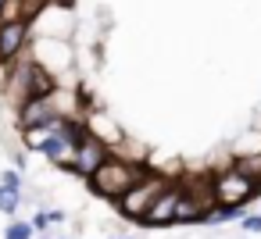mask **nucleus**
<instances>
[{"label": "nucleus", "instance_id": "f257e3e1", "mask_svg": "<svg viewBox=\"0 0 261 239\" xmlns=\"http://www.w3.org/2000/svg\"><path fill=\"white\" fill-rule=\"evenodd\" d=\"M58 93V75L50 68H43L33 54H25L22 61H15L4 72V97L18 107L29 97H54Z\"/></svg>", "mask_w": 261, "mask_h": 239}, {"label": "nucleus", "instance_id": "f03ea898", "mask_svg": "<svg viewBox=\"0 0 261 239\" xmlns=\"http://www.w3.org/2000/svg\"><path fill=\"white\" fill-rule=\"evenodd\" d=\"M147 168L150 164H143V161H129V157H118V154H111L100 168H97V175L86 182L90 186V193L93 196H100V200H108V203H115V200H122L143 175H147Z\"/></svg>", "mask_w": 261, "mask_h": 239}, {"label": "nucleus", "instance_id": "7ed1b4c3", "mask_svg": "<svg viewBox=\"0 0 261 239\" xmlns=\"http://www.w3.org/2000/svg\"><path fill=\"white\" fill-rule=\"evenodd\" d=\"M172 182H168V175L165 171H154V168H147V175L122 196V200H115V211L125 218V221H133V225H140L143 221V214L154 207V200L168 189Z\"/></svg>", "mask_w": 261, "mask_h": 239}, {"label": "nucleus", "instance_id": "20e7f679", "mask_svg": "<svg viewBox=\"0 0 261 239\" xmlns=\"http://www.w3.org/2000/svg\"><path fill=\"white\" fill-rule=\"evenodd\" d=\"M207 189H211V200L218 207H243V203L257 200V182L247 178L243 171H236L232 164L211 171L207 175Z\"/></svg>", "mask_w": 261, "mask_h": 239}, {"label": "nucleus", "instance_id": "39448f33", "mask_svg": "<svg viewBox=\"0 0 261 239\" xmlns=\"http://www.w3.org/2000/svg\"><path fill=\"white\" fill-rule=\"evenodd\" d=\"M61 104H58V93L54 97H29L15 107V125L18 132H29V129H43V125H54L61 118Z\"/></svg>", "mask_w": 261, "mask_h": 239}, {"label": "nucleus", "instance_id": "423d86ee", "mask_svg": "<svg viewBox=\"0 0 261 239\" xmlns=\"http://www.w3.org/2000/svg\"><path fill=\"white\" fill-rule=\"evenodd\" d=\"M115 150H111V143L108 139H100V136H90L75 154H72V161H68V175H75V178H83V182H90L93 175H97V168L111 157Z\"/></svg>", "mask_w": 261, "mask_h": 239}, {"label": "nucleus", "instance_id": "0eeeda50", "mask_svg": "<svg viewBox=\"0 0 261 239\" xmlns=\"http://www.w3.org/2000/svg\"><path fill=\"white\" fill-rule=\"evenodd\" d=\"M33 50V22H11L0 25V72H8L15 61H22Z\"/></svg>", "mask_w": 261, "mask_h": 239}, {"label": "nucleus", "instance_id": "6e6552de", "mask_svg": "<svg viewBox=\"0 0 261 239\" xmlns=\"http://www.w3.org/2000/svg\"><path fill=\"white\" fill-rule=\"evenodd\" d=\"M179 196H182V182H172L158 200H154V207L143 214V221H140V228H172L175 225V207H179Z\"/></svg>", "mask_w": 261, "mask_h": 239}, {"label": "nucleus", "instance_id": "1a4fd4ad", "mask_svg": "<svg viewBox=\"0 0 261 239\" xmlns=\"http://www.w3.org/2000/svg\"><path fill=\"white\" fill-rule=\"evenodd\" d=\"M50 129H54V125H50ZM72 154H75V150H72V143H68V139H65V136H61L58 129L50 132V139H47V146L40 150V157H47V161H50V164H58V168H68V161H72Z\"/></svg>", "mask_w": 261, "mask_h": 239}, {"label": "nucleus", "instance_id": "9d476101", "mask_svg": "<svg viewBox=\"0 0 261 239\" xmlns=\"http://www.w3.org/2000/svg\"><path fill=\"white\" fill-rule=\"evenodd\" d=\"M232 221H243V207H211L207 211V221L204 228H218V225H232Z\"/></svg>", "mask_w": 261, "mask_h": 239}, {"label": "nucleus", "instance_id": "9b49d317", "mask_svg": "<svg viewBox=\"0 0 261 239\" xmlns=\"http://www.w3.org/2000/svg\"><path fill=\"white\" fill-rule=\"evenodd\" d=\"M50 125H43V129H29V132H22V150H33V154H40L43 146H47V139H50Z\"/></svg>", "mask_w": 261, "mask_h": 239}, {"label": "nucleus", "instance_id": "f8f14e48", "mask_svg": "<svg viewBox=\"0 0 261 239\" xmlns=\"http://www.w3.org/2000/svg\"><path fill=\"white\" fill-rule=\"evenodd\" d=\"M18 207H22V193H18V189H8V186H0V214L15 221Z\"/></svg>", "mask_w": 261, "mask_h": 239}, {"label": "nucleus", "instance_id": "ddd939ff", "mask_svg": "<svg viewBox=\"0 0 261 239\" xmlns=\"http://www.w3.org/2000/svg\"><path fill=\"white\" fill-rule=\"evenodd\" d=\"M4 239H36V228H33V221L15 218V221L4 228Z\"/></svg>", "mask_w": 261, "mask_h": 239}, {"label": "nucleus", "instance_id": "4468645a", "mask_svg": "<svg viewBox=\"0 0 261 239\" xmlns=\"http://www.w3.org/2000/svg\"><path fill=\"white\" fill-rule=\"evenodd\" d=\"M0 186H8V189H18V193H22L25 178H22V171H15V168H4V171H0Z\"/></svg>", "mask_w": 261, "mask_h": 239}, {"label": "nucleus", "instance_id": "2eb2a0df", "mask_svg": "<svg viewBox=\"0 0 261 239\" xmlns=\"http://www.w3.org/2000/svg\"><path fill=\"white\" fill-rule=\"evenodd\" d=\"M29 221H33V228H36V235H43V232H47V228L54 225V221H50V211H47V207H43V211H36V214H33Z\"/></svg>", "mask_w": 261, "mask_h": 239}, {"label": "nucleus", "instance_id": "dca6fc26", "mask_svg": "<svg viewBox=\"0 0 261 239\" xmlns=\"http://www.w3.org/2000/svg\"><path fill=\"white\" fill-rule=\"evenodd\" d=\"M240 228H243V232H250V235H261V211H257V214H243Z\"/></svg>", "mask_w": 261, "mask_h": 239}, {"label": "nucleus", "instance_id": "f3484780", "mask_svg": "<svg viewBox=\"0 0 261 239\" xmlns=\"http://www.w3.org/2000/svg\"><path fill=\"white\" fill-rule=\"evenodd\" d=\"M29 168V157H25V150H18L15 154V171H25Z\"/></svg>", "mask_w": 261, "mask_h": 239}, {"label": "nucleus", "instance_id": "a211bd4d", "mask_svg": "<svg viewBox=\"0 0 261 239\" xmlns=\"http://www.w3.org/2000/svg\"><path fill=\"white\" fill-rule=\"evenodd\" d=\"M47 4H54V8H68L72 0H47Z\"/></svg>", "mask_w": 261, "mask_h": 239}, {"label": "nucleus", "instance_id": "6ab92c4d", "mask_svg": "<svg viewBox=\"0 0 261 239\" xmlns=\"http://www.w3.org/2000/svg\"><path fill=\"white\" fill-rule=\"evenodd\" d=\"M111 239H129V235H111Z\"/></svg>", "mask_w": 261, "mask_h": 239}, {"label": "nucleus", "instance_id": "aec40b11", "mask_svg": "<svg viewBox=\"0 0 261 239\" xmlns=\"http://www.w3.org/2000/svg\"><path fill=\"white\" fill-rule=\"evenodd\" d=\"M36 239H50V235H36Z\"/></svg>", "mask_w": 261, "mask_h": 239}, {"label": "nucleus", "instance_id": "412c9836", "mask_svg": "<svg viewBox=\"0 0 261 239\" xmlns=\"http://www.w3.org/2000/svg\"><path fill=\"white\" fill-rule=\"evenodd\" d=\"M4 4H8V0H0V8H4Z\"/></svg>", "mask_w": 261, "mask_h": 239}, {"label": "nucleus", "instance_id": "4be33fe9", "mask_svg": "<svg viewBox=\"0 0 261 239\" xmlns=\"http://www.w3.org/2000/svg\"><path fill=\"white\" fill-rule=\"evenodd\" d=\"M61 239H68V235H61Z\"/></svg>", "mask_w": 261, "mask_h": 239}]
</instances>
